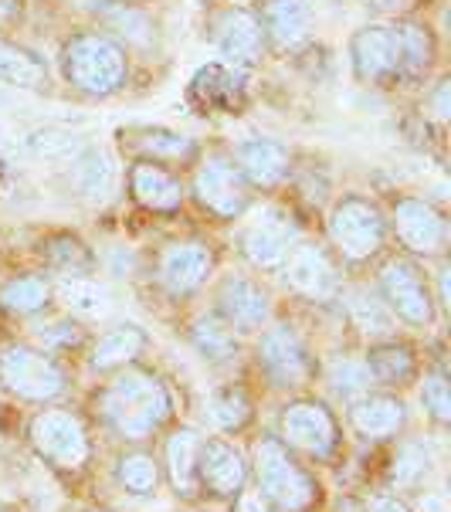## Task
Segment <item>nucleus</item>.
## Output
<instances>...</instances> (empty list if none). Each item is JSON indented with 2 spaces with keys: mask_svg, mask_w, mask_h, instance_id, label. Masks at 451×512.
<instances>
[{
  "mask_svg": "<svg viewBox=\"0 0 451 512\" xmlns=\"http://www.w3.org/2000/svg\"><path fill=\"white\" fill-rule=\"evenodd\" d=\"M62 75L75 92L106 99L129 82V51L106 31L72 34L62 48Z\"/></svg>",
  "mask_w": 451,
  "mask_h": 512,
  "instance_id": "f257e3e1",
  "label": "nucleus"
},
{
  "mask_svg": "<svg viewBox=\"0 0 451 512\" xmlns=\"http://www.w3.org/2000/svg\"><path fill=\"white\" fill-rule=\"evenodd\" d=\"M102 418L119 438H146L153 435L170 414V394L153 373L126 370L119 373L99 397Z\"/></svg>",
  "mask_w": 451,
  "mask_h": 512,
  "instance_id": "f03ea898",
  "label": "nucleus"
},
{
  "mask_svg": "<svg viewBox=\"0 0 451 512\" xmlns=\"http://www.w3.org/2000/svg\"><path fill=\"white\" fill-rule=\"evenodd\" d=\"M255 479L262 499L279 512H306L316 502V482L296 458L285 451L279 438H265L255 448Z\"/></svg>",
  "mask_w": 451,
  "mask_h": 512,
  "instance_id": "7ed1b4c3",
  "label": "nucleus"
},
{
  "mask_svg": "<svg viewBox=\"0 0 451 512\" xmlns=\"http://www.w3.org/2000/svg\"><path fill=\"white\" fill-rule=\"evenodd\" d=\"M329 241L350 262H367L374 258L387 241V218L384 211L360 194H346L329 211Z\"/></svg>",
  "mask_w": 451,
  "mask_h": 512,
  "instance_id": "20e7f679",
  "label": "nucleus"
},
{
  "mask_svg": "<svg viewBox=\"0 0 451 512\" xmlns=\"http://www.w3.org/2000/svg\"><path fill=\"white\" fill-rule=\"evenodd\" d=\"M350 65L357 82L370 85V89H387V85L404 82V48L397 24L374 21L353 31Z\"/></svg>",
  "mask_w": 451,
  "mask_h": 512,
  "instance_id": "39448f33",
  "label": "nucleus"
},
{
  "mask_svg": "<svg viewBox=\"0 0 451 512\" xmlns=\"http://www.w3.org/2000/svg\"><path fill=\"white\" fill-rule=\"evenodd\" d=\"M380 299L387 302V309L394 312V319L428 329L435 323V292H431L428 279L411 258H390L380 272Z\"/></svg>",
  "mask_w": 451,
  "mask_h": 512,
  "instance_id": "423d86ee",
  "label": "nucleus"
},
{
  "mask_svg": "<svg viewBox=\"0 0 451 512\" xmlns=\"http://www.w3.org/2000/svg\"><path fill=\"white\" fill-rule=\"evenodd\" d=\"M190 190H194L197 204L221 221L241 218V214L251 207L248 180L241 177V170L234 167V160H228V156H207L201 167L194 170V184H190Z\"/></svg>",
  "mask_w": 451,
  "mask_h": 512,
  "instance_id": "0eeeda50",
  "label": "nucleus"
},
{
  "mask_svg": "<svg viewBox=\"0 0 451 512\" xmlns=\"http://www.w3.org/2000/svg\"><path fill=\"white\" fill-rule=\"evenodd\" d=\"M0 384L24 401H51L65 390V373L48 353L31 346H7L0 353Z\"/></svg>",
  "mask_w": 451,
  "mask_h": 512,
  "instance_id": "6e6552de",
  "label": "nucleus"
},
{
  "mask_svg": "<svg viewBox=\"0 0 451 512\" xmlns=\"http://www.w3.org/2000/svg\"><path fill=\"white\" fill-rule=\"evenodd\" d=\"M296 241H299V224L292 218V211H285V207H265L245 228V234H241V251L262 272H279Z\"/></svg>",
  "mask_w": 451,
  "mask_h": 512,
  "instance_id": "1a4fd4ad",
  "label": "nucleus"
},
{
  "mask_svg": "<svg viewBox=\"0 0 451 512\" xmlns=\"http://www.w3.org/2000/svg\"><path fill=\"white\" fill-rule=\"evenodd\" d=\"M282 275L292 292L312 302H329L340 292V272H336L329 251L316 241H296L282 265Z\"/></svg>",
  "mask_w": 451,
  "mask_h": 512,
  "instance_id": "9d476101",
  "label": "nucleus"
},
{
  "mask_svg": "<svg viewBox=\"0 0 451 512\" xmlns=\"http://www.w3.org/2000/svg\"><path fill=\"white\" fill-rule=\"evenodd\" d=\"M394 231L414 255H441L448 248V221L431 201L424 197H397L394 201Z\"/></svg>",
  "mask_w": 451,
  "mask_h": 512,
  "instance_id": "9b49d317",
  "label": "nucleus"
},
{
  "mask_svg": "<svg viewBox=\"0 0 451 512\" xmlns=\"http://www.w3.org/2000/svg\"><path fill=\"white\" fill-rule=\"evenodd\" d=\"M258 363L279 387H302L312 377V357L296 333V326L275 323L262 333L258 343Z\"/></svg>",
  "mask_w": 451,
  "mask_h": 512,
  "instance_id": "f8f14e48",
  "label": "nucleus"
},
{
  "mask_svg": "<svg viewBox=\"0 0 451 512\" xmlns=\"http://www.w3.org/2000/svg\"><path fill=\"white\" fill-rule=\"evenodd\" d=\"M211 41H214V51L224 58V65H231V68L258 65L265 55V45H268L258 14L245 11V7L221 11L218 21H214Z\"/></svg>",
  "mask_w": 451,
  "mask_h": 512,
  "instance_id": "ddd939ff",
  "label": "nucleus"
},
{
  "mask_svg": "<svg viewBox=\"0 0 451 512\" xmlns=\"http://www.w3.org/2000/svg\"><path fill=\"white\" fill-rule=\"evenodd\" d=\"M31 441L51 465L82 468L89 458V438L85 428L68 411H45L31 424Z\"/></svg>",
  "mask_w": 451,
  "mask_h": 512,
  "instance_id": "4468645a",
  "label": "nucleus"
},
{
  "mask_svg": "<svg viewBox=\"0 0 451 512\" xmlns=\"http://www.w3.org/2000/svg\"><path fill=\"white\" fill-rule=\"evenodd\" d=\"M234 167L241 170L251 190H272L289 177L292 153L289 146L272 140V136H248L234 146Z\"/></svg>",
  "mask_w": 451,
  "mask_h": 512,
  "instance_id": "2eb2a0df",
  "label": "nucleus"
},
{
  "mask_svg": "<svg viewBox=\"0 0 451 512\" xmlns=\"http://www.w3.org/2000/svg\"><path fill=\"white\" fill-rule=\"evenodd\" d=\"M279 428H282V438L289 441V445L309 451V455L326 458L329 451L336 448V421H333V414L316 401L289 404L282 411Z\"/></svg>",
  "mask_w": 451,
  "mask_h": 512,
  "instance_id": "dca6fc26",
  "label": "nucleus"
},
{
  "mask_svg": "<svg viewBox=\"0 0 451 512\" xmlns=\"http://www.w3.org/2000/svg\"><path fill=\"white\" fill-rule=\"evenodd\" d=\"M218 306H221V319L231 329H238V333H258L268 323V316H272L268 292L255 279H245V275L224 279L218 292Z\"/></svg>",
  "mask_w": 451,
  "mask_h": 512,
  "instance_id": "f3484780",
  "label": "nucleus"
},
{
  "mask_svg": "<svg viewBox=\"0 0 451 512\" xmlns=\"http://www.w3.org/2000/svg\"><path fill=\"white\" fill-rule=\"evenodd\" d=\"M214 251L201 241H173L160 255V282L170 295H190L207 282Z\"/></svg>",
  "mask_w": 451,
  "mask_h": 512,
  "instance_id": "a211bd4d",
  "label": "nucleus"
},
{
  "mask_svg": "<svg viewBox=\"0 0 451 512\" xmlns=\"http://www.w3.org/2000/svg\"><path fill=\"white\" fill-rule=\"evenodd\" d=\"M126 184L133 201L156 214H173L184 204V184L173 170H167L163 163L150 160H136L126 173Z\"/></svg>",
  "mask_w": 451,
  "mask_h": 512,
  "instance_id": "6ab92c4d",
  "label": "nucleus"
},
{
  "mask_svg": "<svg viewBox=\"0 0 451 512\" xmlns=\"http://www.w3.org/2000/svg\"><path fill=\"white\" fill-rule=\"evenodd\" d=\"M245 475L248 468L238 448H231L221 438L201 441V448H197V482H204L214 496H234V492H241Z\"/></svg>",
  "mask_w": 451,
  "mask_h": 512,
  "instance_id": "aec40b11",
  "label": "nucleus"
},
{
  "mask_svg": "<svg viewBox=\"0 0 451 512\" xmlns=\"http://www.w3.org/2000/svg\"><path fill=\"white\" fill-rule=\"evenodd\" d=\"M258 21L275 48H299L312 31V7L309 0H262Z\"/></svg>",
  "mask_w": 451,
  "mask_h": 512,
  "instance_id": "412c9836",
  "label": "nucleus"
},
{
  "mask_svg": "<svg viewBox=\"0 0 451 512\" xmlns=\"http://www.w3.org/2000/svg\"><path fill=\"white\" fill-rule=\"evenodd\" d=\"M68 184H72L75 197H82L89 204H102L116 187V160L102 146L89 143L68 163Z\"/></svg>",
  "mask_w": 451,
  "mask_h": 512,
  "instance_id": "4be33fe9",
  "label": "nucleus"
},
{
  "mask_svg": "<svg viewBox=\"0 0 451 512\" xmlns=\"http://www.w3.org/2000/svg\"><path fill=\"white\" fill-rule=\"evenodd\" d=\"M126 146L129 153H136L140 160L150 163H187L197 156V143L194 136L180 133V129H167V126H136L129 129Z\"/></svg>",
  "mask_w": 451,
  "mask_h": 512,
  "instance_id": "5701e85b",
  "label": "nucleus"
},
{
  "mask_svg": "<svg viewBox=\"0 0 451 512\" xmlns=\"http://www.w3.org/2000/svg\"><path fill=\"white\" fill-rule=\"evenodd\" d=\"M350 424L363 438H387L404 424V404L390 394H363L350 404Z\"/></svg>",
  "mask_w": 451,
  "mask_h": 512,
  "instance_id": "b1692460",
  "label": "nucleus"
},
{
  "mask_svg": "<svg viewBox=\"0 0 451 512\" xmlns=\"http://www.w3.org/2000/svg\"><path fill=\"white\" fill-rule=\"evenodd\" d=\"M0 82L14 89H45L48 85V65L38 58V51L0 41Z\"/></svg>",
  "mask_w": 451,
  "mask_h": 512,
  "instance_id": "393cba45",
  "label": "nucleus"
},
{
  "mask_svg": "<svg viewBox=\"0 0 451 512\" xmlns=\"http://www.w3.org/2000/svg\"><path fill=\"white\" fill-rule=\"evenodd\" d=\"M343 302L353 326H360L367 336H394L397 319L387 309V302L380 299V292H370L367 285H353V289L343 292Z\"/></svg>",
  "mask_w": 451,
  "mask_h": 512,
  "instance_id": "a878e982",
  "label": "nucleus"
},
{
  "mask_svg": "<svg viewBox=\"0 0 451 512\" xmlns=\"http://www.w3.org/2000/svg\"><path fill=\"white\" fill-rule=\"evenodd\" d=\"M146 350V333L140 326L123 323V326H112L109 333L99 336L92 350V367L95 370H116L126 367L129 360H136Z\"/></svg>",
  "mask_w": 451,
  "mask_h": 512,
  "instance_id": "bb28decb",
  "label": "nucleus"
},
{
  "mask_svg": "<svg viewBox=\"0 0 451 512\" xmlns=\"http://www.w3.org/2000/svg\"><path fill=\"white\" fill-rule=\"evenodd\" d=\"M397 31H401V48H404V82H418L435 65L438 41L428 24L421 21H397Z\"/></svg>",
  "mask_w": 451,
  "mask_h": 512,
  "instance_id": "cd10ccee",
  "label": "nucleus"
},
{
  "mask_svg": "<svg viewBox=\"0 0 451 512\" xmlns=\"http://www.w3.org/2000/svg\"><path fill=\"white\" fill-rule=\"evenodd\" d=\"M55 292H58V302L82 319H102V316H109V309H112L109 292L102 289L99 282L85 279V275H65V279L55 285Z\"/></svg>",
  "mask_w": 451,
  "mask_h": 512,
  "instance_id": "c85d7f7f",
  "label": "nucleus"
},
{
  "mask_svg": "<svg viewBox=\"0 0 451 512\" xmlns=\"http://www.w3.org/2000/svg\"><path fill=\"white\" fill-rule=\"evenodd\" d=\"M363 363H367L374 384H387V387H401L418 373V360H414L411 346L404 343H380L367 353Z\"/></svg>",
  "mask_w": 451,
  "mask_h": 512,
  "instance_id": "c756f323",
  "label": "nucleus"
},
{
  "mask_svg": "<svg viewBox=\"0 0 451 512\" xmlns=\"http://www.w3.org/2000/svg\"><path fill=\"white\" fill-rule=\"evenodd\" d=\"M28 153L41 163H72L85 150V136L65 126H41L28 136Z\"/></svg>",
  "mask_w": 451,
  "mask_h": 512,
  "instance_id": "7c9ffc66",
  "label": "nucleus"
},
{
  "mask_svg": "<svg viewBox=\"0 0 451 512\" xmlns=\"http://www.w3.org/2000/svg\"><path fill=\"white\" fill-rule=\"evenodd\" d=\"M190 340L194 350L201 353L207 363H231L238 357V336L234 329L224 323L221 316H201L190 326Z\"/></svg>",
  "mask_w": 451,
  "mask_h": 512,
  "instance_id": "2f4dec72",
  "label": "nucleus"
},
{
  "mask_svg": "<svg viewBox=\"0 0 451 512\" xmlns=\"http://www.w3.org/2000/svg\"><path fill=\"white\" fill-rule=\"evenodd\" d=\"M99 17L106 21L112 38L116 41L123 38L126 45H150L156 38V21L143 7H136L133 0H119V4H112L109 11H102Z\"/></svg>",
  "mask_w": 451,
  "mask_h": 512,
  "instance_id": "473e14b6",
  "label": "nucleus"
},
{
  "mask_svg": "<svg viewBox=\"0 0 451 512\" xmlns=\"http://www.w3.org/2000/svg\"><path fill=\"white\" fill-rule=\"evenodd\" d=\"M197 448H201V438L190 428H180L177 435L167 441V468H170V482L177 485V492H194Z\"/></svg>",
  "mask_w": 451,
  "mask_h": 512,
  "instance_id": "72a5a7b5",
  "label": "nucleus"
},
{
  "mask_svg": "<svg viewBox=\"0 0 451 512\" xmlns=\"http://www.w3.org/2000/svg\"><path fill=\"white\" fill-rule=\"evenodd\" d=\"M51 299V285L45 282V275H17L0 289V306L17 312V316H31L41 312Z\"/></svg>",
  "mask_w": 451,
  "mask_h": 512,
  "instance_id": "f704fd0d",
  "label": "nucleus"
},
{
  "mask_svg": "<svg viewBox=\"0 0 451 512\" xmlns=\"http://www.w3.org/2000/svg\"><path fill=\"white\" fill-rule=\"evenodd\" d=\"M204 89V106H214V109H224L231 112L234 106H238L241 99V89L234 85V68L228 65H207L197 72L194 78V92Z\"/></svg>",
  "mask_w": 451,
  "mask_h": 512,
  "instance_id": "c9c22d12",
  "label": "nucleus"
},
{
  "mask_svg": "<svg viewBox=\"0 0 451 512\" xmlns=\"http://www.w3.org/2000/svg\"><path fill=\"white\" fill-rule=\"evenodd\" d=\"M326 380H329V387H333V394L350 404L357 401V397L370 394V384H374V377H370L363 360H336L333 367H329Z\"/></svg>",
  "mask_w": 451,
  "mask_h": 512,
  "instance_id": "e433bc0d",
  "label": "nucleus"
},
{
  "mask_svg": "<svg viewBox=\"0 0 451 512\" xmlns=\"http://www.w3.org/2000/svg\"><path fill=\"white\" fill-rule=\"evenodd\" d=\"M207 414H211L214 428H221V431L241 428V424L248 421V414H251L248 394L241 387H224V390H218V394L211 397V404H207Z\"/></svg>",
  "mask_w": 451,
  "mask_h": 512,
  "instance_id": "4c0bfd02",
  "label": "nucleus"
},
{
  "mask_svg": "<svg viewBox=\"0 0 451 512\" xmlns=\"http://www.w3.org/2000/svg\"><path fill=\"white\" fill-rule=\"evenodd\" d=\"M116 479L133 496H153L160 485V468L150 455H126L116 468Z\"/></svg>",
  "mask_w": 451,
  "mask_h": 512,
  "instance_id": "58836bf2",
  "label": "nucleus"
},
{
  "mask_svg": "<svg viewBox=\"0 0 451 512\" xmlns=\"http://www.w3.org/2000/svg\"><path fill=\"white\" fill-rule=\"evenodd\" d=\"M48 262L62 275H82L92 268V251L78 238H72V234H62V238H55L48 245Z\"/></svg>",
  "mask_w": 451,
  "mask_h": 512,
  "instance_id": "ea45409f",
  "label": "nucleus"
},
{
  "mask_svg": "<svg viewBox=\"0 0 451 512\" xmlns=\"http://www.w3.org/2000/svg\"><path fill=\"white\" fill-rule=\"evenodd\" d=\"M431 468V455L424 445H404L401 455L394 462V482L404 485V489H418V485L428 479Z\"/></svg>",
  "mask_w": 451,
  "mask_h": 512,
  "instance_id": "a19ab883",
  "label": "nucleus"
},
{
  "mask_svg": "<svg viewBox=\"0 0 451 512\" xmlns=\"http://www.w3.org/2000/svg\"><path fill=\"white\" fill-rule=\"evenodd\" d=\"M421 404H424V411H428L438 424H448V418H451V394H448V377H445V370L424 373Z\"/></svg>",
  "mask_w": 451,
  "mask_h": 512,
  "instance_id": "79ce46f5",
  "label": "nucleus"
},
{
  "mask_svg": "<svg viewBox=\"0 0 451 512\" xmlns=\"http://www.w3.org/2000/svg\"><path fill=\"white\" fill-rule=\"evenodd\" d=\"M448 112H451V82L448 78H438V82L431 85V92L424 95V116H428L431 123L445 126Z\"/></svg>",
  "mask_w": 451,
  "mask_h": 512,
  "instance_id": "37998d69",
  "label": "nucleus"
},
{
  "mask_svg": "<svg viewBox=\"0 0 451 512\" xmlns=\"http://www.w3.org/2000/svg\"><path fill=\"white\" fill-rule=\"evenodd\" d=\"M38 340L45 343V350H51L55 343H75L78 340V329L68 326V323H55L48 333H38Z\"/></svg>",
  "mask_w": 451,
  "mask_h": 512,
  "instance_id": "c03bdc74",
  "label": "nucleus"
},
{
  "mask_svg": "<svg viewBox=\"0 0 451 512\" xmlns=\"http://www.w3.org/2000/svg\"><path fill=\"white\" fill-rule=\"evenodd\" d=\"M363 512H411V509H407L404 502L394 499V496H374V499L367 502V509H363Z\"/></svg>",
  "mask_w": 451,
  "mask_h": 512,
  "instance_id": "a18cd8bd",
  "label": "nucleus"
},
{
  "mask_svg": "<svg viewBox=\"0 0 451 512\" xmlns=\"http://www.w3.org/2000/svg\"><path fill=\"white\" fill-rule=\"evenodd\" d=\"M17 14H21V4H17V0H0V28L14 24Z\"/></svg>",
  "mask_w": 451,
  "mask_h": 512,
  "instance_id": "49530a36",
  "label": "nucleus"
},
{
  "mask_svg": "<svg viewBox=\"0 0 451 512\" xmlns=\"http://www.w3.org/2000/svg\"><path fill=\"white\" fill-rule=\"evenodd\" d=\"M75 7H82V11H95V14H102V11H109L112 4H119V0H72Z\"/></svg>",
  "mask_w": 451,
  "mask_h": 512,
  "instance_id": "de8ad7c7",
  "label": "nucleus"
},
{
  "mask_svg": "<svg viewBox=\"0 0 451 512\" xmlns=\"http://www.w3.org/2000/svg\"><path fill=\"white\" fill-rule=\"evenodd\" d=\"M238 512H268L265 509V502H262V496H241V502H238Z\"/></svg>",
  "mask_w": 451,
  "mask_h": 512,
  "instance_id": "09e8293b",
  "label": "nucleus"
},
{
  "mask_svg": "<svg viewBox=\"0 0 451 512\" xmlns=\"http://www.w3.org/2000/svg\"><path fill=\"white\" fill-rule=\"evenodd\" d=\"M340 512H360V509H357V506H353V502H346V506H343Z\"/></svg>",
  "mask_w": 451,
  "mask_h": 512,
  "instance_id": "8fccbe9b",
  "label": "nucleus"
}]
</instances>
